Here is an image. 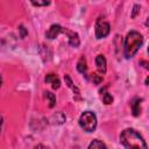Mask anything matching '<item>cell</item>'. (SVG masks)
I'll return each instance as SVG.
<instances>
[{"label": "cell", "instance_id": "cell-1", "mask_svg": "<svg viewBox=\"0 0 149 149\" xmlns=\"http://www.w3.org/2000/svg\"><path fill=\"white\" fill-rule=\"evenodd\" d=\"M120 142L126 148H147V143L143 137L133 128H127L120 134Z\"/></svg>", "mask_w": 149, "mask_h": 149}, {"label": "cell", "instance_id": "cell-2", "mask_svg": "<svg viewBox=\"0 0 149 149\" xmlns=\"http://www.w3.org/2000/svg\"><path fill=\"white\" fill-rule=\"evenodd\" d=\"M143 43V37L139 31H129L125 40V56L127 58L133 57Z\"/></svg>", "mask_w": 149, "mask_h": 149}, {"label": "cell", "instance_id": "cell-3", "mask_svg": "<svg viewBox=\"0 0 149 149\" xmlns=\"http://www.w3.org/2000/svg\"><path fill=\"white\" fill-rule=\"evenodd\" d=\"M79 126L81 129H84L87 133H91L97 127V116L93 112L86 111L84 112L79 118Z\"/></svg>", "mask_w": 149, "mask_h": 149}, {"label": "cell", "instance_id": "cell-4", "mask_svg": "<svg viewBox=\"0 0 149 149\" xmlns=\"http://www.w3.org/2000/svg\"><path fill=\"white\" fill-rule=\"evenodd\" d=\"M109 30H111L109 23L106 21L99 20L95 24V37L97 38H104L109 34Z\"/></svg>", "mask_w": 149, "mask_h": 149}, {"label": "cell", "instance_id": "cell-5", "mask_svg": "<svg viewBox=\"0 0 149 149\" xmlns=\"http://www.w3.org/2000/svg\"><path fill=\"white\" fill-rule=\"evenodd\" d=\"M62 31H63V28H62L59 24H52V26L45 31V37L49 38V40L56 38Z\"/></svg>", "mask_w": 149, "mask_h": 149}, {"label": "cell", "instance_id": "cell-6", "mask_svg": "<svg viewBox=\"0 0 149 149\" xmlns=\"http://www.w3.org/2000/svg\"><path fill=\"white\" fill-rule=\"evenodd\" d=\"M95 65L99 72L105 73L106 72V58L102 55H98L95 57Z\"/></svg>", "mask_w": 149, "mask_h": 149}, {"label": "cell", "instance_id": "cell-7", "mask_svg": "<svg viewBox=\"0 0 149 149\" xmlns=\"http://www.w3.org/2000/svg\"><path fill=\"white\" fill-rule=\"evenodd\" d=\"M45 81L47 83H50L52 88H58L61 86V81H59V78L55 74V73H49L45 76Z\"/></svg>", "mask_w": 149, "mask_h": 149}, {"label": "cell", "instance_id": "cell-8", "mask_svg": "<svg viewBox=\"0 0 149 149\" xmlns=\"http://www.w3.org/2000/svg\"><path fill=\"white\" fill-rule=\"evenodd\" d=\"M64 33H66L69 35V44L72 45V47H78L79 45V37H78V34L74 33V31H70V30H64Z\"/></svg>", "mask_w": 149, "mask_h": 149}, {"label": "cell", "instance_id": "cell-9", "mask_svg": "<svg viewBox=\"0 0 149 149\" xmlns=\"http://www.w3.org/2000/svg\"><path fill=\"white\" fill-rule=\"evenodd\" d=\"M141 101H142V99H135L132 102V111H133L134 116H137L141 113Z\"/></svg>", "mask_w": 149, "mask_h": 149}, {"label": "cell", "instance_id": "cell-10", "mask_svg": "<svg viewBox=\"0 0 149 149\" xmlns=\"http://www.w3.org/2000/svg\"><path fill=\"white\" fill-rule=\"evenodd\" d=\"M45 97H47V99L49 101V107L52 108L56 105V97H55V94L51 93V92H45Z\"/></svg>", "mask_w": 149, "mask_h": 149}, {"label": "cell", "instance_id": "cell-11", "mask_svg": "<svg viewBox=\"0 0 149 149\" xmlns=\"http://www.w3.org/2000/svg\"><path fill=\"white\" fill-rule=\"evenodd\" d=\"M77 70H78L80 73H85V72H86L87 66H86V62H85L84 58H81V59L78 62V64H77Z\"/></svg>", "mask_w": 149, "mask_h": 149}, {"label": "cell", "instance_id": "cell-12", "mask_svg": "<svg viewBox=\"0 0 149 149\" xmlns=\"http://www.w3.org/2000/svg\"><path fill=\"white\" fill-rule=\"evenodd\" d=\"M88 148H90V149H92V148H93V149H94V148H106V144H105L104 142L99 141V140H94L93 142L90 143Z\"/></svg>", "mask_w": 149, "mask_h": 149}, {"label": "cell", "instance_id": "cell-13", "mask_svg": "<svg viewBox=\"0 0 149 149\" xmlns=\"http://www.w3.org/2000/svg\"><path fill=\"white\" fill-rule=\"evenodd\" d=\"M30 1H31V3H33L34 6H37V7L48 6V5L51 2V0H30Z\"/></svg>", "mask_w": 149, "mask_h": 149}, {"label": "cell", "instance_id": "cell-14", "mask_svg": "<svg viewBox=\"0 0 149 149\" xmlns=\"http://www.w3.org/2000/svg\"><path fill=\"white\" fill-rule=\"evenodd\" d=\"M102 100H104V102L106 104V105H109V104H112V101H113V97L109 94V93H104L102 94Z\"/></svg>", "mask_w": 149, "mask_h": 149}, {"label": "cell", "instance_id": "cell-15", "mask_svg": "<svg viewBox=\"0 0 149 149\" xmlns=\"http://www.w3.org/2000/svg\"><path fill=\"white\" fill-rule=\"evenodd\" d=\"M139 13H140V6H139V5H134V7H133V13H132V17H135Z\"/></svg>", "mask_w": 149, "mask_h": 149}, {"label": "cell", "instance_id": "cell-16", "mask_svg": "<svg viewBox=\"0 0 149 149\" xmlns=\"http://www.w3.org/2000/svg\"><path fill=\"white\" fill-rule=\"evenodd\" d=\"M19 30L21 31V37L23 38L26 35H27V30H26V28L23 27V26H20V28H19Z\"/></svg>", "mask_w": 149, "mask_h": 149}, {"label": "cell", "instance_id": "cell-17", "mask_svg": "<svg viewBox=\"0 0 149 149\" xmlns=\"http://www.w3.org/2000/svg\"><path fill=\"white\" fill-rule=\"evenodd\" d=\"M101 80H102V78H101V77H98L97 74H93V81H94L95 84H99Z\"/></svg>", "mask_w": 149, "mask_h": 149}, {"label": "cell", "instance_id": "cell-18", "mask_svg": "<svg viewBox=\"0 0 149 149\" xmlns=\"http://www.w3.org/2000/svg\"><path fill=\"white\" fill-rule=\"evenodd\" d=\"M140 64H141V65H142L144 69L149 70V63H148L147 61H141V62H140Z\"/></svg>", "mask_w": 149, "mask_h": 149}, {"label": "cell", "instance_id": "cell-19", "mask_svg": "<svg viewBox=\"0 0 149 149\" xmlns=\"http://www.w3.org/2000/svg\"><path fill=\"white\" fill-rule=\"evenodd\" d=\"M144 83H146L147 85H149V76H148V77L146 78V81H144Z\"/></svg>", "mask_w": 149, "mask_h": 149}, {"label": "cell", "instance_id": "cell-20", "mask_svg": "<svg viewBox=\"0 0 149 149\" xmlns=\"http://www.w3.org/2000/svg\"><path fill=\"white\" fill-rule=\"evenodd\" d=\"M148 55H149V47H148Z\"/></svg>", "mask_w": 149, "mask_h": 149}]
</instances>
